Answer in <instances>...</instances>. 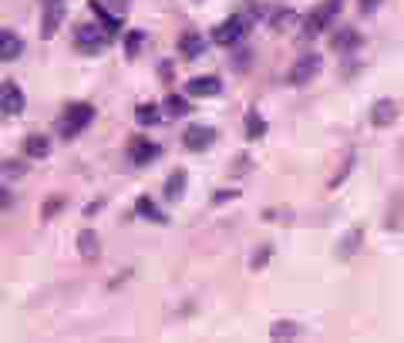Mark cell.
Here are the masks:
<instances>
[{"label": "cell", "instance_id": "10", "mask_svg": "<svg viewBox=\"0 0 404 343\" xmlns=\"http://www.w3.org/2000/svg\"><path fill=\"white\" fill-rule=\"evenodd\" d=\"M371 122L377 128L394 125V122H398V101H394V98H381V101L371 108Z\"/></svg>", "mask_w": 404, "mask_h": 343}, {"label": "cell", "instance_id": "34", "mask_svg": "<svg viewBox=\"0 0 404 343\" xmlns=\"http://www.w3.org/2000/svg\"><path fill=\"white\" fill-rule=\"evenodd\" d=\"M246 169H249V158H246V155H239V158H236V175H243Z\"/></svg>", "mask_w": 404, "mask_h": 343}, {"label": "cell", "instance_id": "35", "mask_svg": "<svg viewBox=\"0 0 404 343\" xmlns=\"http://www.w3.org/2000/svg\"><path fill=\"white\" fill-rule=\"evenodd\" d=\"M58 205H61V199H51V202H47V209H44V212H41V216H51V212H54V209H58Z\"/></svg>", "mask_w": 404, "mask_h": 343}, {"label": "cell", "instance_id": "20", "mask_svg": "<svg viewBox=\"0 0 404 343\" xmlns=\"http://www.w3.org/2000/svg\"><path fill=\"white\" fill-rule=\"evenodd\" d=\"M135 122H139V125H158L162 115H158V108L152 101H141L139 108H135Z\"/></svg>", "mask_w": 404, "mask_h": 343}, {"label": "cell", "instance_id": "11", "mask_svg": "<svg viewBox=\"0 0 404 343\" xmlns=\"http://www.w3.org/2000/svg\"><path fill=\"white\" fill-rule=\"evenodd\" d=\"M75 41H78L81 51H105V44H108V34H101V27H78V34H75Z\"/></svg>", "mask_w": 404, "mask_h": 343}, {"label": "cell", "instance_id": "33", "mask_svg": "<svg viewBox=\"0 0 404 343\" xmlns=\"http://www.w3.org/2000/svg\"><path fill=\"white\" fill-rule=\"evenodd\" d=\"M266 259H270V246H263V252H260V256H253V269H260Z\"/></svg>", "mask_w": 404, "mask_h": 343}, {"label": "cell", "instance_id": "24", "mask_svg": "<svg viewBox=\"0 0 404 343\" xmlns=\"http://www.w3.org/2000/svg\"><path fill=\"white\" fill-rule=\"evenodd\" d=\"M141 44H145V31H128V37H125V54H128V58H139Z\"/></svg>", "mask_w": 404, "mask_h": 343}, {"label": "cell", "instance_id": "18", "mask_svg": "<svg viewBox=\"0 0 404 343\" xmlns=\"http://www.w3.org/2000/svg\"><path fill=\"white\" fill-rule=\"evenodd\" d=\"M24 155L27 158H47L51 155V138H44V135H27V138H24Z\"/></svg>", "mask_w": 404, "mask_h": 343}, {"label": "cell", "instance_id": "26", "mask_svg": "<svg viewBox=\"0 0 404 343\" xmlns=\"http://www.w3.org/2000/svg\"><path fill=\"white\" fill-rule=\"evenodd\" d=\"M270 337L273 340H290V337H300V330H296V323H273Z\"/></svg>", "mask_w": 404, "mask_h": 343}, {"label": "cell", "instance_id": "28", "mask_svg": "<svg viewBox=\"0 0 404 343\" xmlns=\"http://www.w3.org/2000/svg\"><path fill=\"white\" fill-rule=\"evenodd\" d=\"M388 226L394 229V233L401 229V195H394V216L388 219Z\"/></svg>", "mask_w": 404, "mask_h": 343}, {"label": "cell", "instance_id": "27", "mask_svg": "<svg viewBox=\"0 0 404 343\" xmlns=\"http://www.w3.org/2000/svg\"><path fill=\"white\" fill-rule=\"evenodd\" d=\"M293 20H296L293 11H280V14L273 17V31H283V27H286V24H293Z\"/></svg>", "mask_w": 404, "mask_h": 343}, {"label": "cell", "instance_id": "25", "mask_svg": "<svg viewBox=\"0 0 404 343\" xmlns=\"http://www.w3.org/2000/svg\"><path fill=\"white\" fill-rule=\"evenodd\" d=\"M0 175H4V179H20V175H27V165L17 162V158H7L4 169H0Z\"/></svg>", "mask_w": 404, "mask_h": 343}, {"label": "cell", "instance_id": "22", "mask_svg": "<svg viewBox=\"0 0 404 343\" xmlns=\"http://www.w3.org/2000/svg\"><path fill=\"white\" fill-rule=\"evenodd\" d=\"M189 101L186 98H179V94H169V98H165V115H169V118H182V115H189Z\"/></svg>", "mask_w": 404, "mask_h": 343}, {"label": "cell", "instance_id": "29", "mask_svg": "<svg viewBox=\"0 0 404 343\" xmlns=\"http://www.w3.org/2000/svg\"><path fill=\"white\" fill-rule=\"evenodd\" d=\"M101 4H108L118 17H125V14H128V7H132V0H101Z\"/></svg>", "mask_w": 404, "mask_h": 343}, {"label": "cell", "instance_id": "36", "mask_svg": "<svg viewBox=\"0 0 404 343\" xmlns=\"http://www.w3.org/2000/svg\"><path fill=\"white\" fill-rule=\"evenodd\" d=\"M41 4H44V0H41Z\"/></svg>", "mask_w": 404, "mask_h": 343}, {"label": "cell", "instance_id": "32", "mask_svg": "<svg viewBox=\"0 0 404 343\" xmlns=\"http://www.w3.org/2000/svg\"><path fill=\"white\" fill-rule=\"evenodd\" d=\"M14 202V192H7V188H0V212L7 209V205Z\"/></svg>", "mask_w": 404, "mask_h": 343}, {"label": "cell", "instance_id": "9", "mask_svg": "<svg viewBox=\"0 0 404 343\" xmlns=\"http://www.w3.org/2000/svg\"><path fill=\"white\" fill-rule=\"evenodd\" d=\"M186 94L189 98H216L222 94V81L216 75H206V78H192L186 84Z\"/></svg>", "mask_w": 404, "mask_h": 343}, {"label": "cell", "instance_id": "4", "mask_svg": "<svg viewBox=\"0 0 404 343\" xmlns=\"http://www.w3.org/2000/svg\"><path fill=\"white\" fill-rule=\"evenodd\" d=\"M219 138V131L213 125H189L186 135H182V145H186L189 152H206V148H213Z\"/></svg>", "mask_w": 404, "mask_h": 343}, {"label": "cell", "instance_id": "23", "mask_svg": "<svg viewBox=\"0 0 404 343\" xmlns=\"http://www.w3.org/2000/svg\"><path fill=\"white\" fill-rule=\"evenodd\" d=\"M360 242H364V229H351V235H347V239L341 242V250H337V256H343V259H347V256H354Z\"/></svg>", "mask_w": 404, "mask_h": 343}, {"label": "cell", "instance_id": "7", "mask_svg": "<svg viewBox=\"0 0 404 343\" xmlns=\"http://www.w3.org/2000/svg\"><path fill=\"white\" fill-rule=\"evenodd\" d=\"M246 27H249V20H246V17L233 14L229 20H222V24L216 27V31H213V41H216V44H222V47H233L236 41H239V37L246 34Z\"/></svg>", "mask_w": 404, "mask_h": 343}, {"label": "cell", "instance_id": "12", "mask_svg": "<svg viewBox=\"0 0 404 343\" xmlns=\"http://www.w3.org/2000/svg\"><path fill=\"white\" fill-rule=\"evenodd\" d=\"M20 54H24V41L14 31L0 27V61H17Z\"/></svg>", "mask_w": 404, "mask_h": 343}, {"label": "cell", "instance_id": "1", "mask_svg": "<svg viewBox=\"0 0 404 343\" xmlns=\"http://www.w3.org/2000/svg\"><path fill=\"white\" fill-rule=\"evenodd\" d=\"M91 122H94V108H91V105H71V108L58 118V135H61V138H78V135L91 125Z\"/></svg>", "mask_w": 404, "mask_h": 343}, {"label": "cell", "instance_id": "30", "mask_svg": "<svg viewBox=\"0 0 404 343\" xmlns=\"http://www.w3.org/2000/svg\"><path fill=\"white\" fill-rule=\"evenodd\" d=\"M381 4H384V0H360V14H367V17H371L374 11L381 7Z\"/></svg>", "mask_w": 404, "mask_h": 343}, {"label": "cell", "instance_id": "19", "mask_svg": "<svg viewBox=\"0 0 404 343\" xmlns=\"http://www.w3.org/2000/svg\"><path fill=\"white\" fill-rule=\"evenodd\" d=\"M330 44H334V51H354L360 44V34L354 27H341V31L330 37Z\"/></svg>", "mask_w": 404, "mask_h": 343}, {"label": "cell", "instance_id": "15", "mask_svg": "<svg viewBox=\"0 0 404 343\" xmlns=\"http://www.w3.org/2000/svg\"><path fill=\"white\" fill-rule=\"evenodd\" d=\"M78 252H81V259H88V263L101 256V239H98L94 229H81L78 233Z\"/></svg>", "mask_w": 404, "mask_h": 343}, {"label": "cell", "instance_id": "16", "mask_svg": "<svg viewBox=\"0 0 404 343\" xmlns=\"http://www.w3.org/2000/svg\"><path fill=\"white\" fill-rule=\"evenodd\" d=\"M186 182H189V175H186V169H175L165 179V202H179L182 195H186Z\"/></svg>", "mask_w": 404, "mask_h": 343}, {"label": "cell", "instance_id": "6", "mask_svg": "<svg viewBox=\"0 0 404 343\" xmlns=\"http://www.w3.org/2000/svg\"><path fill=\"white\" fill-rule=\"evenodd\" d=\"M64 14H68V4H64V0H44V14H41V37H44V41H51V37L58 34Z\"/></svg>", "mask_w": 404, "mask_h": 343}, {"label": "cell", "instance_id": "21", "mask_svg": "<svg viewBox=\"0 0 404 343\" xmlns=\"http://www.w3.org/2000/svg\"><path fill=\"white\" fill-rule=\"evenodd\" d=\"M246 135L253 141L266 135V122H263V115H260V111H249V115H246Z\"/></svg>", "mask_w": 404, "mask_h": 343}, {"label": "cell", "instance_id": "3", "mask_svg": "<svg viewBox=\"0 0 404 343\" xmlns=\"http://www.w3.org/2000/svg\"><path fill=\"white\" fill-rule=\"evenodd\" d=\"M320 67H324V58H320V54H303V58H296L293 61L286 81H290L293 88H303V84H310V81L320 75Z\"/></svg>", "mask_w": 404, "mask_h": 343}, {"label": "cell", "instance_id": "5", "mask_svg": "<svg viewBox=\"0 0 404 343\" xmlns=\"http://www.w3.org/2000/svg\"><path fill=\"white\" fill-rule=\"evenodd\" d=\"M24 105H27V98L20 91V84L4 81V84H0V115H4V118H14V115L24 111Z\"/></svg>", "mask_w": 404, "mask_h": 343}, {"label": "cell", "instance_id": "13", "mask_svg": "<svg viewBox=\"0 0 404 343\" xmlns=\"http://www.w3.org/2000/svg\"><path fill=\"white\" fill-rule=\"evenodd\" d=\"M179 54H182L186 61H196V58H202V54H206V41H202V34H196V31L182 34V37H179Z\"/></svg>", "mask_w": 404, "mask_h": 343}, {"label": "cell", "instance_id": "2", "mask_svg": "<svg viewBox=\"0 0 404 343\" xmlns=\"http://www.w3.org/2000/svg\"><path fill=\"white\" fill-rule=\"evenodd\" d=\"M341 14V0H324L313 14H307V20H303V34L307 37H317V34H324L327 27H330V20Z\"/></svg>", "mask_w": 404, "mask_h": 343}, {"label": "cell", "instance_id": "17", "mask_svg": "<svg viewBox=\"0 0 404 343\" xmlns=\"http://www.w3.org/2000/svg\"><path fill=\"white\" fill-rule=\"evenodd\" d=\"M135 212H139L141 219H149V222H158V226H165V222H169V216H165V212H162V209H158L149 195H141L139 202H135Z\"/></svg>", "mask_w": 404, "mask_h": 343}, {"label": "cell", "instance_id": "31", "mask_svg": "<svg viewBox=\"0 0 404 343\" xmlns=\"http://www.w3.org/2000/svg\"><path fill=\"white\" fill-rule=\"evenodd\" d=\"M236 195H239V192H229V188H219L216 195H213V202H216V205H222V202H226V199H236Z\"/></svg>", "mask_w": 404, "mask_h": 343}, {"label": "cell", "instance_id": "14", "mask_svg": "<svg viewBox=\"0 0 404 343\" xmlns=\"http://www.w3.org/2000/svg\"><path fill=\"white\" fill-rule=\"evenodd\" d=\"M88 7H91V14L98 17V20H101V31L108 34V37H111V34L122 31V17H118V14H108V7H105L101 0H91Z\"/></svg>", "mask_w": 404, "mask_h": 343}, {"label": "cell", "instance_id": "8", "mask_svg": "<svg viewBox=\"0 0 404 343\" xmlns=\"http://www.w3.org/2000/svg\"><path fill=\"white\" fill-rule=\"evenodd\" d=\"M158 155H162V148L149 138H132V145H128V158H132V165H149V162H156Z\"/></svg>", "mask_w": 404, "mask_h": 343}]
</instances>
